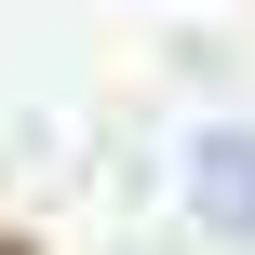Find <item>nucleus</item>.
Here are the masks:
<instances>
[{"label":"nucleus","mask_w":255,"mask_h":255,"mask_svg":"<svg viewBox=\"0 0 255 255\" xmlns=\"http://www.w3.org/2000/svg\"><path fill=\"white\" fill-rule=\"evenodd\" d=\"M188 202H202L215 242H255V121H215L188 148Z\"/></svg>","instance_id":"nucleus-1"}]
</instances>
